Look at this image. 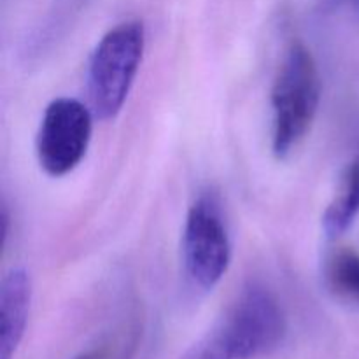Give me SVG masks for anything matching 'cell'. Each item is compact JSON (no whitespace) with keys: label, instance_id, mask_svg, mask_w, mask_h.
Masks as SVG:
<instances>
[{"label":"cell","instance_id":"cell-9","mask_svg":"<svg viewBox=\"0 0 359 359\" xmlns=\"http://www.w3.org/2000/svg\"><path fill=\"white\" fill-rule=\"evenodd\" d=\"M137 339H139V325L137 321H130L128 325H123L118 332L84 353L77 354L74 359H126L135 347Z\"/></svg>","mask_w":359,"mask_h":359},{"label":"cell","instance_id":"cell-8","mask_svg":"<svg viewBox=\"0 0 359 359\" xmlns=\"http://www.w3.org/2000/svg\"><path fill=\"white\" fill-rule=\"evenodd\" d=\"M326 283L337 294L359 304V252L354 249H337L325 266Z\"/></svg>","mask_w":359,"mask_h":359},{"label":"cell","instance_id":"cell-7","mask_svg":"<svg viewBox=\"0 0 359 359\" xmlns=\"http://www.w3.org/2000/svg\"><path fill=\"white\" fill-rule=\"evenodd\" d=\"M359 216V158L344 172L335 198L323 214V228L328 237H339L349 230Z\"/></svg>","mask_w":359,"mask_h":359},{"label":"cell","instance_id":"cell-5","mask_svg":"<svg viewBox=\"0 0 359 359\" xmlns=\"http://www.w3.org/2000/svg\"><path fill=\"white\" fill-rule=\"evenodd\" d=\"M93 111L76 98H55L46 107L35 139L42 170L51 177L70 174L86 156L93 133Z\"/></svg>","mask_w":359,"mask_h":359},{"label":"cell","instance_id":"cell-1","mask_svg":"<svg viewBox=\"0 0 359 359\" xmlns=\"http://www.w3.org/2000/svg\"><path fill=\"white\" fill-rule=\"evenodd\" d=\"M279 300L262 284H249L224 318L182 359H258L272 354L286 337Z\"/></svg>","mask_w":359,"mask_h":359},{"label":"cell","instance_id":"cell-3","mask_svg":"<svg viewBox=\"0 0 359 359\" xmlns=\"http://www.w3.org/2000/svg\"><path fill=\"white\" fill-rule=\"evenodd\" d=\"M146 32L140 21H125L111 28L88 65V93L98 119H112L121 112L142 63Z\"/></svg>","mask_w":359,"mask_h":359},{"label":"cell","instance_id":"cell-2","mask_svg":"<svg viewBox=\"0 0 359 359\" xmlns=\"http://www.w3.org/2000/svg\"><path fill=\"white\" fill-rule=\"evenodd\" d=\"M321 102V77L311 49L293 42L284 55L272 88V151L290 156L314 125Z\"/></svg>","mask_w":359,"mask_h":359},{"label":"cell","instance_id":"cell-11","mask_svg":"<svg viewBox=\"0 0 359 359\" xmlns=\"http://www.w3.org/2000/svg\"><path fill=\"white\" fill-rule=\"evenodd\" d=\"M358 158H359V156H358Z\"/></svg>","mask_w":359,"mask_h":359},{"label":"cell","instance_id":"cell-10","mask_svg":"<svg viewBox=\"0 0 359 359\" xmlns=\"http://www.w3.org/2000/svg\"><path fill=\"white\" fill-rule=\"evenodd\" d=\"M358 6H359V0H358Z\"/></svg>","mask_w":359,"mask_h":359},{"label":"cell","instance_id":"cell-4","mask_svg":"<svg viewBox=\"0 0 359 359\" xmlns=\"http://www.w3.org/2000/svg\"><path fill=\"white\" fill-rule=\"evenodd\" d=\"M182 259L195 286L216 287L230 269L231 242L216 193L203 191L189 207L182 230Z\"/></svg>","mask_w":359,"mask_h":359},{"label":"cell","instance_id":"cell-6","mask_svg":"<svg viewBox=\"0 0 359 359\" xmlns=\"http://www.w3.org/2000/svg\"><path fill=\"white\" fill-rule=\"evenodd\" d=\"M32 280L25 269H13L0 287V359H13L27 330Z\"/></svg>","mask_w":359,"mask_h":359}]
</instances>
